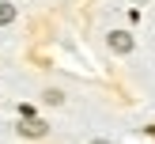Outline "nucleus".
<instances>
[{
	"label": "nucleus",
	"mask_w": 155,
	"mask_h": 144,
	"mask_svg": "<svg viewBox=\"0 0 155 144\" xmlns=\"http://www.w3.org/2000/svg\"><path fill=\"white\" fill-rule=\"evenodd\" d=\"M12 19H15V4H4V0H0V27L12 23Z\"/></svg>",
	"instance_id": "obj_3"
},
{
	"label": "nucleus",
	"mask_w": 155,
	"mask_h": 144,
	"mask_svg": "<svg viewBox=\"0 0 155 144\" xmlns=\"http://www.w3.org/2000/svg\"><path fill=\"white\" fill-rule=\"evenodd\" d=\"M45 102H49V106H61V102H64V95L53 87V91H45Z\"/></svg>",
	"instance_id": "obj_4"
},
{
	"label": "nucleus",
	"mask_w": 155,
	"mask_h": 144,
	"mask_svg": "<svg viewBox=\"0 0 155 144\" xmlns=\"http://www.w3.org/2000/svg\"><path fill=\"white\" fill-rule=\"evenodd\" d=\"M106 42H110L114 53H133V34H125V30H114Z\"/></svg>",
	"instance_id": "obj_2"
},
{
	"label": "nucleus",
	"mask_w": 155,
	"mask_h": 144,
	"mask_svg": "<svg viewBox=\"0 0 155 144\" xmlns=\"http://www.w3.org/2000/svg\"><path fill=\"white\" fill-rule=\"evenodd\" d=\"M19 133H23V136H30V140H38V136H45V133H49V125H45V121H38V118H23Z\"/></svg>",
	"instance_id": "obj_1"
},
{
	"label": "nucleus",
	"mask_w": 155,
	"mask_h": 144,
	"mask_svg": "<svg viewBox=\"0 0 155 144\" xmlns=\"http://www.w3.org/2000/svg\"><path fill=\"white\" fill-rule=\"evenodd\" d=\"M91 144H110V140H91Z\"/></svg>",
	"instance_id": "obj_5"
},
{
	"label": "nucleus",
	"mask_w": 155,
	"mask_h": 144,
	"mask_svg": "<svg viewBox=\"0 0 155 144\" xmlns=\"http://www.w3.org/2000/svg\"><path fill=\"white\" fill-rule=\"evenodd\" d=\"M148 133H151V136H155V125H148Z\"/></svg>",
	"instance_id": "obj_6"
}]
</instances>
